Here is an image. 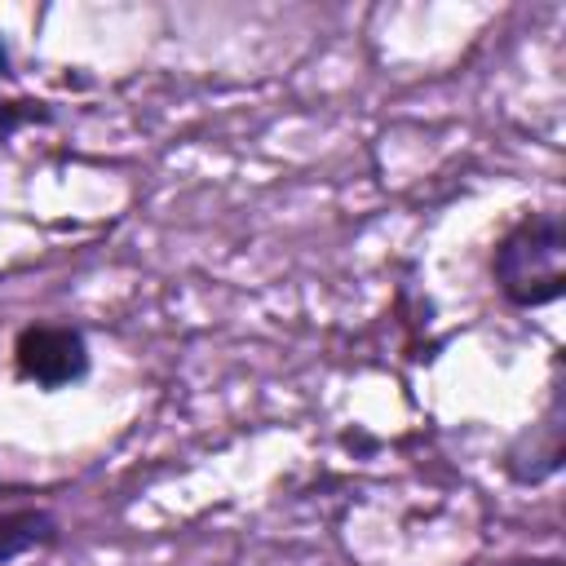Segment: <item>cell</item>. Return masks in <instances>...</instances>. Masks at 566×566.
<instances>
[{
	"label": "cell",
	"instance_id": "obj_2",
	"mask_svg": "<svg viewBox=\"0 0 566 566\" xmlns=\"http://www.w3.org/2000/svg\"><path fill=\"white\" fill-rule=\"evenodd\" d=\"M13 371L44 394L66 389L88 376V340L71 323H27L13 336Z\"/></svg>",
	"mask_w": 566,
	"mask_h": 566
},
{
	"label": "cell",
	"instance_id": "obj_6",
	"mask_svg": "<svg viewBox=\"0 0 566 566\" xmlns=\"http://www.w3.org/2000/svg\"><path fill=\"white\" fill-rule=\"evenodd\" d=\"M500 566H562V557L557 553H531V557H509Z\"/></svg>",
	"mask_w": 566,
	"mask_h": 566
},
{
	"label": "cell",
	"instance_id": "obj_7",
	"mask_svg": "<svg viewBox=\"0 0 566 566\" xmlns=\"http://www.w3.org/2000/svg\"><path fill=\"white\" fill-rule=\"evenodd\" d=\"M0 75H9V44L0 40Z\"/></svg>",
	"mask_w": 566,
	"mask_h": 566
},
{
	"label": "cell",
	"instance_id": "obj_1",
	"mask_svg": "<svg viewBox=\"0 0 566 566\" xmlns=\"http://www.w3.org/2000/svg\"><path fill=\"white\" fill-rule=\"evenodd\" d=\"M491 279L517 310H544L566 292V221L553 208L522 212L491 252Z\"/></svg>",
	"mask_w": 566,
	"mask_h": 566
},
{
	"label": "cell",
	"instance_id": "obj_5",
	"mask_svg": "<svg viewBox=\"0 0 566 566\" xmlns=\"http://www.w3.org/2000/svg\"><path fill=\"white\" fill-rule=\"evenodd\" d=\"M40 115H44L40 102H0V142L13 137L22 124H31V119H40Z\"/></svg>",
	"mask_w": 566,
	"mask_h": 566
},
{
	"label": "cell",
	"instance_id": "obj_4",
	"mask_svg": "<svg viewBox=\"0 0 566 566\" xmlns=\"http://www.w3.org/2000/svg\"><path fill=\"white\" fill-rule=\"evenodd\" d=\"M57 535H62V526H57V517L49 509H35V504L0 509V566L57 544Z\"/></svg>",
	"mask_w": 566,
	"mask_h": 566
},
{
	"label": "cell",
	"instance_id": "obj_3",
	"mask_svg": "<svg viewBox=\"0 0 566 566\" xmlns=\"http://www.w3.org/2000/svg\"><path fill=\"white\" fill-rule=\"evenodd\" d=\"M504 469L522 486H539L544 478H553L562 469V398H553L548 411L509 447Z\"/></svg>",
	"mask_w": 566,
	"mask_h": 566
}]
</instances>
